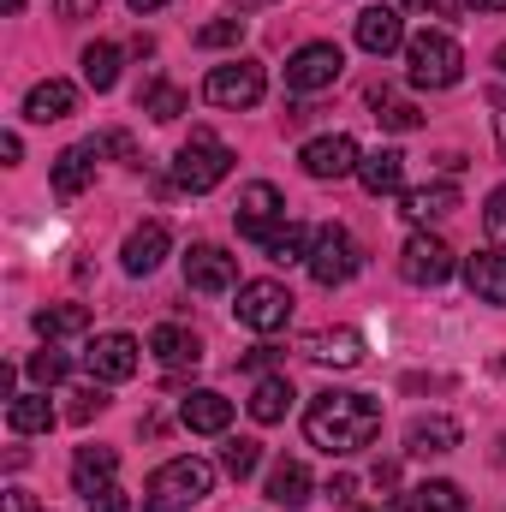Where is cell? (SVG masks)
Masks as SVG:
<instances>
[{
	"instance_id": "6da1fadb",
	"label": "cell",
	"mask_w": 506,
	"mask_h": 512,
	"mask_svg": "<svg viewBox=\"0 0 506 512\" xmlns=\"http://www.w3.org/2000/svg\"><path fill=\"white\" fill-rule=\"evenodd\" d=\"M304 435L310 447H322L328 459H352L364 453L381 435V405L370 393H346V387H328L304 405Z\"/></svg>"
},
{
	"instance_id": "7a4b0ae2",
	"label": "cell",
	"mask_w": 506,
	"mask_h": 512,
	"mask_svg": "<svg viewBox=\"0 0 506 512\" xmlns=\"http://www.w3.org/2000/svg\"><path fill=\"white\" fill-rule=\"evenodd\" d=\"M209 489H215V465L197 459V453H179L143 483V512H185L197 501H209Z\"/></svg>"
},
{
	"instance_id": "3957f363",
	"label": "cell",
	"mask_w": 506,
	"mask_h": 512,
	"mask_svg": "<svg viewBox=\"0 0 506 512\" xmlns=\"http://www.w3.org/2000/svg\"><path fill=\"white\" fill-rule=\"evenodd\" d=\"M405 66H411V84L417 90H453L465 78V48L447 30H417L405 42Z\"/></svg>"
},
{
	"instance_id": "277c9868",
	"label": "cell",
	"mask_w": 506,
	"mask_h": 512,
	"mask_svg": "<svg viewBox=\"0 0 506 512\" xmlns=\"http://www.w3.org/2000/svg\"><path fill=\"white\" fill-rule=\"evenodd\" d=\"M227 173H233V149H227L209 126H197L191 143L179 149V161H173V185L191 191V197H203V191H215Z\"/></svg>"
},
{
	"instance_id": "5b68a950",
	"label": "cell",
	"mask_w": 506,
	"mask_h": 512,
	"mask_svg": "<svg viewBox=\"0 0 506 512\" xmlns=\"http://www.w3.org/2000/svg\"><path fill=\"white\" fill-rule=\"evenodd\" d=\"M304 268H310V280H316V286H328V292H334V286H346V280L364 268L358 239H352L346 227H334V221H328V227H316V239H310V262H304Z\"/></svg>"
},
{
	"instance_id": "8992f818",
	"label": "cell",
	"mask_w": 506,
	"mask_h": 512,
	"mask_svg": "<svg viewBox=\"0 0 506 512\" xmlns=\"http://www.w3.org/2000/svg\"><path fill=\"white\" fill-rule=\"evenodd\" d=\"M262 90H268V78H262V66L256 60H227V66H215L209 78H203V102L209 108H256L262 102Z\"/></svg>"
},
{
	"instance_id": "52a82bcc",
	"label": "cell",
	"mask_w": 506,
	"mask_h": 512,
	"mask_svg": "<svg viewBox=\"0 0 506 512\" xmlns=\"http://www.w3.org/2000/svg\"><path fill=\"white\" fill-rule=\"evenodd\" d=\"M233 316H239L251 334H280V328L292 322V292H286L280 280H245Z\"/></svg>"
},
{
	"instance_id": "ba28073f",
	"label": "cell",
	"mask_w": 506,
	"mask_h": 512,
	"mask_svg": "<svg viewBox=\"0 0 506 512\" xmlns=\"http://www.w3.org/2000/svg\"><path fill=\"white\" fill-rule=\"evenodd\" d=\"M340 72H346V54H340L334 42H304V48H292V60H286V90L316 96V90H334Z\"/></svg>"
},
{
	"instance_id": "9c48e42d",
	"label": "cell",
	"mask_w": 506,
	"mask_h": 512,
	"mask_svg": "<svg viewBox=\"0 0 506 512\" xmlns=\"http://www.w3.org/2000/svg\"><path fill=\"white\" fill-rule=\"evenodd\" d=\"M399 274H405L411 286H441V280L453 274V245L435 239V233H411L405 251H399Z\"/></svg>"
},
{
	"instance_id": "30bf717a",
	"label": "cell",
	"mask_w": 506,
	"mask_h": 512,
	"mask_svg": "<svg viewBox=\"0 0 506 512\" xmlns=\"http://www.w3.org/2000/svg\"><path fill=\"white\" fill-rule=\"evenodd\" d=\"M185 286L203 292V298H221V292L239 286V262L221 251V245H191V256H185Z\"/></svg>"
},
{
	"instance_id": "8fae6325",
	"label": "cell",
	"mask_w": 506,
	"mask_h": 512,
	"mask_svg": "<svg viewBox=\"0 0 506 512\" xmlns=\"http://www.w3.org/2000/svg\"><path fill=\"white\" fill-rule=\"evenodd\" d=\"M84 364H90L96 382H131L137 364H143V346H137L131 334H96L90 352H84Z\"/></svg>"
},
{
	"instance_id": "7c38bea8",
	"label": "cell",
	"mask_w": 506,
	"mask_h": 512,
	"mask_svg": "<svg viewBox=\"0 0 506 512\" xmlns=\"http://www.w3.org/2000/svg\"><path fill=\"white\" fill-rule=\"evenodd\" d=\"M298 161H304L310 179H346V173H358L364 155H358V143H352L346 131H328V137H310Z\"/></svg>"
},
{
	"instance_id": "4fadbf2b",
	"label": "cell",
	"mask_w": 506,
	"mask_h": 512,
	"mask_svg": "<svg viewBox=\"0 0 506 512\" xmlns=\"http://www.w3.org/2000/svg\"><path fill=\"white\" fill-rule=\"evenodd\" d=\"M280 221H286V197H280L268 179H256V185L239 191V233H245V239H268Z\"/></svg>"
},
{
	"instance_id": "5bb4252c",
	"label": "cell",
	"mask_w": 506,
	"mask_h": 512,
	"mask_svg": "<svg viewBox=\"0 0 506 512\" xmlns=\"http://www.w3.org/2000/svg\"><path fill=\"white\" fill-rule=\"evenodd\" d=\"M149 352H155V364H161L167 376H185V370L203 364V340H197L191 328H179V322H161V328L149 334Z\"/></svg>"
},
{
	"instance_id": "9a60e30c",
	"label": "cell",
	"mask_w": 506,
	"mask_h": 512,
	"mask_svg": "<svg viewBox=\"0 0 506 512\" xmlns=\"http://www.w3.org/2000/svg\"><path fill=\"white\" fill-rule=\"evenodd\" d=\"M179 423H185L191 435H227V423H233V399L215 393V387H191V393L179 399Z\"/></svg>"
},
{
	"instance_id": "2e32d148",
	"label": "cell",
	"mask_w": 506,
	"mask_h": 512,
	"mask_svg": "<svg viewBox=\"0 0 506 512\" xmlns=\"http://www.w3.org/2000/svg\"><path fill=\"white\" fill-rule=\"evenodd\" d=\"M453 209H459V185H453V179H429V185H417V191H399V215L417 221V227H429V221H441V215H453Z\"/></svg>"
},
{
	"instance_id": "e0dca14e",
	"label": "cell",
	"mask_w": 506,
	"mask_h": 512,
	"mask_svg": "<svg viewBox=\"0 0 506 512\" xmlns=\"http://www.w3.org/2000/svg\"><path fill=\"white\" fill-rule=\"evenodd\" d=\"M304 358L310 364H334V370H358L364 364V334L358 328H322L304 340Z\"/></svg>"
},
{
	"instance_id": "ac0fdd59",
	"label": "cell",
	"mask_w": 506,
	"mask_h": 512,
	"mask_svg": "<svg viewBox=\"0 0 506 512\" xmlns=\"http://www.w3.org/2000/svg\"><path fill=\"white\" fill-rule=\"evenodd\" d=\"M465 435H459V423L453 417H441V411H429V417H411V429H405V453L411 459H441V453H453Z\"/></svg>"
},
{
	"instance_id": "d6986e66",
	"label": "cell",
	"mask_w": 506,
	"mask_h": 512,
	"mask_svg": "<svg viewBox=\"0 0 506 512\" xmlns=\"http://www.w3.org/2000/svg\"><path fill=\"white\" fill-rule=\"evenodd\" d=\"M167 245H173V233H167V221H143V227H131V239H126V274H155L161 268V256H167Z\"/></svg>"
},
{
	"instance_id": "ffe728a7",
	"label": "cell",
	"mask_w": 506,
	"mask_h": 512,
	"mask_svg": "<svg viewBox=\"0 0 506 512\" xmlns=\"http://www.w3.org/2000/svg\"><path fill=\"white\" fill-rule=\"evenodd\" d=\"M358 48H364V54H393V48H405V18H399L393 6H364V12H358Z\"/></svg>"
},
{
	"instance_id": "44dd1931",
	"label": "cell",
	"mask_w": 506,
	"mask_h": 512,
	"mask_svg": "<svg viewBox=\"0 0 506 512\" xmlns=\"http://www.w3.org/2000/svg\"><path fill=\"white\" fill-rule=\"evenodd\" d=\"M78 108V90L66 84V78H42L30 96H24V120L30 126H48V120H66Z\"/></svg>"
},
{
	"instance_id": "7402d4cb",
	"label": "cell",
	"mask_w": 506,
	"mask_h": 512,
	"mask_svg": "<svg viewBox=\"0 0 506 512\" xmlns=\"http://www.w3.org/2000/svg\"><path fill=\"white\" fill-rule=\"evenodd\" d=\"M96 161H102V155H96L90 143L60 149V155H54V191H60V197H84L90 179H96Z\"/></svg>"
},
{
	"instance_id": "603a6c76",
	"label": "cell",
	"mask_w": 506,
	"mask_h": 512,
	"mask_svg": "<svg viewBox=\"0 0 506 512\" xmlns=\"http://www.w3.org/2000/svg\"><path fill=\"white\" fill-rule=\"evenodd\" d=\"M358 185H364L370 197H393V191H405V155H399V149H376V155H364V161H358Z\"/></svg>"
},
{
	"instance_id": "cb8c5ba5",
	"label": "cell",
	"mask_w": 506,
	"mask_h": 512,
	"mask_svg": "<svg viewBox=\"0 0 506 512\" xmlns=\"http://www.w3.org/2000/svg\"><path fill=\"white\" fill-rule=\"evenodd\" d=\"M114 471H120V453H114V447H78V453H72V483H78V495L108 489Z\"/></svg>"
},
{
	"instance_id": "d4e9b609",
	"label": "cell",
	"mask_w": 506,
	"mask_h": 512,
	"mask_svg": "<svg viewBox=\"0 0 506 512\" xmlns=\"http://www.w3.org/2000/svg\"><path fill=\"white\" fill-rule=\"evenodd\" d=\"M465 286L483 304H506V251H477L465 262Z\"/></svg>"
},
{
	"instance_id": "484cf974",
	"label": "cell",
	"mask_w": 506,
	"mask_h": 512,
	"mask_svg": "<svg viewBox=\"0 0 506 512\" xmlns=\"http://www.w3.org/2000/svg\"><path fill=\"white\" fill-rule=\"evenodd\" d=\"M268 501L286 512H298L310 501V471H304V459H280L274 471H268Z\"/></svg>"
},
{
	"instance_id": "4316f807",
	"label": "cell",
	"mask_w": 506,
	"mask_h": 512,
	"mask_svg": "<svg viewBox=\"0 0 506 512\" xmlns=\"http://www.w3.org/2000/svg\"><path fill=\"white\" fill-rule=\"evenodd\" d=\"M292 399H298V393H292L286 376H262V382L251 387V399H245V405H251L256 423H280V417L292 411Z\"/></svg>"
},
{
	"instance_id": "83f0119b",
	"label": "cell",
	"mask_w": 506,
	"mask_h": 512,
	"mask_svg": "<svg viewBox=\"0 0 506 512\" xmlns=\"http://www.w3.org/2000/svg\"><path fill=\"white\" fill-rule=\"evenodd\" d=\"M6 423H12V435H42V429H54L48 393H18V399L6 405Z\"/></svg>"
},
{
	"instance_id": "f1b7e54d",
	"label": "cell",
	"mask_w": 506,
	"mask_h": 512,
	"mask_svg": "<svg viewBox=\"0 0 506 512\" xmlns=\"http://www.w3.org/2000/svg\"><path fill=\"white\" fill-rule=\"evenodd\" d=\"M262 256H268V262H280V268H292V262H310V233H304L298 221H280V227L262 239Z\"/></svg>"
},
{
	"instance_id": "f546056e",
	"label": "cell",
	"mask_w": 506,
	"mask_h": 512,
	"mask_svg": "<svg viewBox=\"0 0 506 512\" xmlns=\"http://www.w3.org/2000/svg\"><path fill=\"white\" fill-rule=\"evenodd\" d=\"M84 328H90V310L84 304H48V310H36V334L42 340H72Z\"/></svg>"
},
{
	"instance_id": "4dcf8cb0",
	"label": "cell",
	"mask_w": 506,
	"mask_h": 512,
	"mask_svg": "<svg viewBox=\"0 0 506 512\" xmlns=\"http://www.w3.org/2000/svg\"><path fill=\"white\" fill-rule=\"evenodd\" d=\"M84 84L90 90H114L120 84V48L114 42H90L84 48Z\"/></svg>"
},
{
	"instance_id": "1f68e13d",
	"label": "cell",
	"mask_w": 506,
	"mask_h": 512,
	"mask_svg": "<svg viewBox=\"0 0 506 512\" xmlns=\"http://www.w3.org/2000/svg\"><path fill=\"white\" fill-rule=\"evenodd\" d=\"M143 114H149V120H161V126H167V120H179V114H185V90H179V84H167V78H149V90H143Z\"/></svg>"
},
{
	"instance_id": "d6a6232c",
	"label": "cell",
	"mask_w": 506,
	"mask_h": 512,
	"mask_svg": "<svg viewBox=\"0 0 506 512\" xmlns=\"http://www.w3.org/2000/svg\"><path fill=\"white\" fill-rule=\"evenodd\" d=\"M417 512H465V489L453 477H429L417 489Z\"/></svg>"
},
{
	"instance_id": "836d02e7",
	"label": "cell",
	"mask_w": 506,
	"mask_h": 512,
	"mask_svg": "<svg viewBox=\"0 0 506 512\" xmlns=\"http://www.w3.org/2000/svg\"><path fill=\"white\" fill-rule=\"evenodd\" d=\"M256 465H262V441H251V435H233V441L221 447V471H227V477H239V483H245Z\"/></svg>"
},
{
	"instance_id": "e575fe53",
	"label": "cell",
	"mask_w": 506,
	"mask_h": 512,
	"mask_svg": "<svg viewBox=\"0 0 506 512\" xmlns=\"http://www.w3.org/2000/svg\"><path fill=\"white\" fill-rule=\"evenodd\" d=\"M376 120L387 131H417L423 126V114L411 108V102H399V96H387V90H376Z\"/></svg>"
},
{
	"instance_id": "d590c367",
	"label": "cell",
	"mask_w": 506,
	"mask_h": 512,
	"mask_svg": "<svg viewBox=\"0 0 506 512\" xmlns=\"http://www.w3.org/2000/svg\"><path fill=\"white\" fill-rule=\"evenodd\" d=\"M245 42V18H215L197 30V48H239Z\"/></svg>"
},
{
	"instance_id": "8d00e7d4",
	"label": "cell",
	"mask_w": 506,
	"mask_h": 512,
	"mask_svg": "<svg viewBox=\"0 0 506 512\" xmlns=\"http://www.w3.org/2000/svg\"><path fill=\"white\" fill-rule=\"evenodd\" d=\"M66 376H72V358L66 352H36L30 358V382L36 387H54V382H66Z\"/></svg>"
},
{
	"instance_id": "74e56055",
	"label": "cell",
	"mask_w": 506,
	"mask_h": 512,
	"mask_svg": "<svg viewBox=\"0 0 506 512\" xmlns=\"http://www.w3.org/2000/svg\"><path fill=\"white\" fill-rule=\"evenodd\" d=\"M102 411H108V393H102V387H78L66 417H72V423H90V417H102Z\"/></svg>"
},
{
	"instance_id": "f35d334b",
	"label": "cell",
	"mask_w": 506,
	"mask_h": 512,
	"mask_svg": "<svg viewBox=\"0 0 506 512\" xmlns=\"http://www.w3.org/2000/svg\"><path fill=\"white\" fill-rule=\"evenodd\" d=\"M483 227H489V239H495V251H506V185L489 197V209H483Z\"/></svg>"
},
{
	"instance_id": "ab89813d",
	"label": "cell",
	"mask_w": 506,
	"mask_h": 512,
	"mask_svg": "<svg viewBox=\"0 0 506 512\" xmlns=\"http://www.w3.org/2000/svg\"><path fill=\"white\" fill-rule=\"evenodd\" d=\"M90 512H131V495L120 489V483H108V489L90 495Z\"/></svg>"
},
{
	"instance_id": "60d3db41",
	"label": "cell",
	"mask_w": 506,
	"mask_h": 512,
	"mask_svg": "<svg viewBox=\"0 0 506 512\" xmlns=\"http://www.w3.org/2000/svg\"><path fill=\"white\" fill-rule=\"evenodd\" d=\"M90 149L96 155H126L131 161V131H102V137H90Z\"/></svg>"
},
{
	"instance_id": "b9f144b4",
	"label": "cell",
	"mask_w": 506,
	"mask_h": 512,
	"mask_svg": "<svg viewBox=\"0 0 506 512\" xmlns=\"http://www.w3.org/2000/svg\"><path fill=\"white\" fill-rule=\"evenodd\" d=\"M274 358H280V352H274V346H256V352H245V358H239V364H245V370H251V376H262V370H274Z\"/></svg>"
},
{
	"instance_id": "7bdbcfd3",
	"label": "cell",
	"mask_w": 506,
	"mask_h": 512,
	"mask_svg": "<svg viewBox=\"0 0 506 512\" xmlns=\"http://www.w3.org/2000/svg\"><path fill=\"white\" fill-rule=\"evenodd\" d=\"M96 6H102V0H54L60 18H96Z\"/></svg>"
},
{
	"instance_id": "ee69618b",
	"label": "cell",
	"mask_w": 506,
	"mask_h": 512,
	"mask_svg": "<svg viewBox=\"0 0 506 512\" xmlns=\"http://www.w3.org/2000/svg\"><path fill=\"white\" fill-rule=\"evenodd\" d=\"M328 495H334V501H352V495H358V477H346V471L328 477Z\"/></svg>"
},
{
	"instance_id": "f6af8a7d",
	"label": "cell",
	"mask_w": 506,
	"mask_h": 512,
	"mask_svg": "<svg viewBox=\"0 0 506 512\" xmlns=\"http://www.w3.org/2000/svg\"><path fill=\"white\" fill-rule=\"evenodd\" d=\"M489 102H495V137H501V155H506V90H495Z\"/></svg>"
},
{
	"instance_id": "bcb514c9",
	"label": "cell",
	"mask_w": 506,
	"mask_h": 512,
	"mask_svg": "<svg viewBox=\"0 0 506 512\" xmlns=\"http://www.w3.org/2000/svg\"><path fill=\"white\" fill-rule=\"evenodd\" d=\"M0 155H6V167H12V161L24 155V143H18V131H6V137H0Z\"/></svg>"
},
{
	"instance_id": "7dc6e473",
	"label": "cell",
	"mask_w": 506,
	"mask_h": 512,
	"mask_svg": "<svg viewBox=\"0 0 506 512\" xmlns=\"http://www.w3.org/2000/svg\"><path fill=\"white\" fill-rule=\"evenodd\" d=\"M393 483H399V465H387V459H381V465H376V489H393Z\"/></svg>"
},
{
	"instance_id": "c3c4849f",
	"label": "cell",
	"mask_w": 506,
	"mask_h": 512,
	"mask_svg": "<svg viewBox=\"0 0 506 512\" xmlns=\"http://www.w3.org/2000/svg\"><path fill=\"white\" fill-rule=\"evenodd\" d=\"M6 512H30V495H18V489H6Z\"/></svg>"
},
{
	"instance_id": "681fc988",
	"label": "cell",
	"mask_w": 506,
	"mask_h": 512,
	"mask_svg": "<svg viewBox=\"0 0 506 512\" xmlns=\"http://www.w3.org/2000/svg\"><path fill=\"white\" fill-rule=\"evenodd\" d=\"M131 12H161V6H167V0H126Z\"/></svg>"
},
{
	"instance_id": "f907efd6",
	"label": "cell",
	"mask_w": 506,
	"mask_h": 512,
	"mask_svg": "<svg viewBox=\"0 0 506 512\" xmlns=\"http://www.w3.org/2000/svg\"><path fill=\"white\" fill-rule=\"evenodd\" d=\"M477 12H506V0H471Z\"/></svg>"
},
{
	"instance_id": "816d5d0a",
	"label": "cell",
	"mask_w": 506,
	"mask_h": 512,
	"mask_svg": "<svg viewBox=\"0 0 506 512\" xmlns=\"http://www.w3.org/2000/svg\"><path fill=\"white\" fill-rule=\"evenodd\" d=\"M495 66H501V72H506V42H501V48H495Z\"/></svg>"
},
{
	"instance_id": "f5cc1de1",
	"label": "cell",
	"mask_w": 506,
	"mask_h": 512,
	"mask_svg": "<svg viewBox=\"0 0 506 512\" xmlns=\"http://www.w3.org/2000/svg\"><path fill=\"white\" fill-rule=\"evenodd\" d=\"M0 6H6V12H18V6H24V0H0Z\"/></svg>"
},
{
	"instance_id": "db71d44e",
	"label": "cell",
	"mask_w": 506,
	"mask_h": 512,
	"mask_svg": "<svg viewBox=\"0 0 506 512\" xmlns=\"http://www.w3.org/2000/svg\"><path fill=\"white\" fill-rule=\"evenodd\" d=\"M495 370H501V376H506V358H495Z\"/></svg>"
},
{
	"instance_id": "11a10c76",
	"label": "cell",
	"mask_w": 506,
	"mask_h": 512,
	"mask_svg": "<svg viewBox=\"0 0 506 512\" xmlns=\"http://www.w3.org/2000/svg\"><path fill=\"white\" fill-rule=\"evenodd\" d=\"M405 6H429V0H405Z\"/></svg>"
},
{
	"instance_id": "9f6ffc18",
	"label": "cell",
	"mask_w": 506,
	"mask_h": 512,
	"mask_svg": "<svg viewBox=\"0 0 506 512\" xmlns=\"http://www.w3.org/2000/svg\"><path fill=\"white\" fill-rule=\"evenodd\" d=\"M381 512H393V507H381Z\"/></svg>"
}]
</instances>
